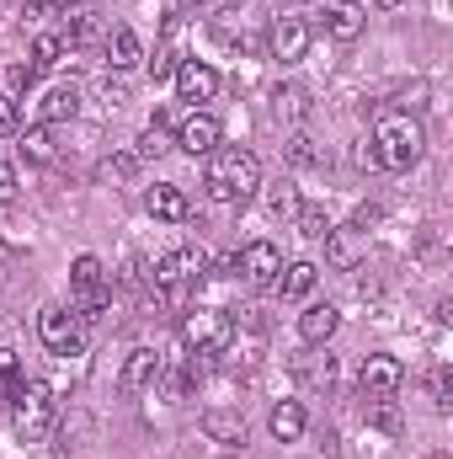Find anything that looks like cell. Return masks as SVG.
I'll return each instance as SVG.
<instances>
[{
	"label": "cell",
	"mask_w": 453,
	"mask_h": 459,
	"mask_svg": "<svg viewBox=\"0 0 453 459\" xmlns=\"http://www.w3.org/2000/svg\"><path fill=\"white\" fill-rule=\"evenodd\" d=\"M203 187L214 204H245L261 193V160L251 150H235V144H219L209 155V171H203Z\"/></svg>",
	"instance_id": "obj_1"
},
{
	"label": "cell",
	"mask_w": 453,
	"mask_h": 459,
	"mask_svg": "<svg viewBox=\"0 0 453 459\" xmlns=\"http://www.w3.org/2000/svg\"><path fill=\"white\" fill-rule=\"evenodd\" d=\"M368 144H373V155H379V171H411V166L427 155V128L411 113H384Z\"/></svg>",
	"instance_id": "obj_2"
},
{
	"label": "cell",
	"mask_w": 453,
	"mask_h": 459,
	"mask_svg": "<svg viewBox=\"0 0 453 459\" xmlns=\"http://www.w3.org/2000/svg\"><path fill=\"white\" fill-rule=\"evenodd\" d=\"M54 417H59V401H54V390L48 385H21V395L11 401V428H16V438L21 444H38V438H48V428H54Z\"/></svg>",
	"instance_id": "obj_3"
},
{
	"label": "cell",
	"mask_w": 453,
	"mask_h": 459,
	"mask_svg": "<svg viewBox=\"0 0 453 459\" xmlns=\"http://www.w3.org/2000/svg\"><path fill=\"white\" fill-rule=\"evenodd\" d=\"M209 278V251L203 246H176L155 262V299H176L187 283Z\"/></svg>",
	"instance_id": "obj_4"
},
{
	"label": "cell",
	"mask_w": 453,
	"mask_h": 459,
	"mask_svg": "<svg viewBox=\"0 0 453 459\" xmlns=\"http://www.w3.org/2000/svg\"><path fill=\"white\" fill-rule=\"evenodd\" d=\"M107 305H113V289H107L102 262L97 256H75V267H70V310L81 321H97Z\"/></svg>",
	"instance_id": "obj_5"
},
{
	"label": "cell",
	"mask_w": 453,
	"mask_h": 459,
	"mask_svg": "<svg viewBox=\"0 0 453 459\" xmlns=\"http://www.w3.org/2000/svg\"><path fill=\"white\" fill-rule=\"evenodd\" d=\"M229 337H235V321H229L219 305H192V310L182 316V342L192 347L198 358H214Z\"/></svg>",
	"instance_id": "obj_6"
},
{
	"label": "cell",
	"mask_w": 453,
	"mask_h": 459,
	"mask_svg": "<svg viewBox=\"0 0 453 459\" xmlns=\"http://www.w3.org/2000/svg\"><path fill=\"white\" fill-rule=\"evenodd\" d=\"M38 337H43V347H48L54 358H75L81 342H86L81 316H75L70 305H43V316H38Z\"/></svg>",
	"instance_id": "obj_7"
},
{
	"label": "cell",
	"mask_w": 453,
	"mask_h": 459,
	"mask_svg": "<svg viewBox=\"0 0 453 459\" xmlns=\"http://www.w3.org/2000/svg\"><path fill=\"white\" fill-rule=\"evenodd\" d=\"M267 54H272L278 65H299V59L310 54V22H304V16H278V22L267 27Z\"/></svg>",
	"instance_id": "obj_8"
},
{
	"label": "cell",
	"mask_w": 453,
	"mask_h": 459,
	"mask_svg": "<svg viewBox=\"0 0 453 459\" xmlns=\"http://www.w3.org/2000/svg\"><path fill=\"white\" fill-rule=\"evenodd\" d=\"M160 374H166V358H160V347H133V352L123 358L117 390H123V395H144V390H155V385H160Z\"/></svg>",
	"instance_id": "obj_9"
},
{
	"label": "cell",
	"mask_w": 453,
	"mask_h": 459,
	"mask_svg": "<svg viewBox=\"0 0 453 459\" xmlns=\"http://www.w3.org/2000/svg\"><path fill=\"white\" fill-rule=\"evenodd\" d=\"M357 385H363V395H400L406 363H400L395 352H368L363 368H357Z\"/></svg>",
	"instance_id": "obj_10"
},
{
	"label": "cell",
	"mask_w": 453,
	"mask_h": 459,
	"mask_svg": "<svg viewBox=\"0 0 453 459\" xmlns=\"http://www.w3.org/2000/svg\"><path fill=\"white\" fill-rule=\"evenodd\" d=\"M219 117L203 113V108H192V113L176 123V150H187V155H214L219 150Z\"/></svg>",
	"instance_id": "obj_11"
},
{
	"label": "cell",
	"mask_w": 453,
	"mask_h": 459,
	"mask_svg": "<svg viewBox=\"0 0 453 459\" xmlns=\"http://www.w3.org/2000/svg\"><path fill=\"white\" fill-rule=\"evenodd\" d=\"M278 273H283V251H278L272 240H251V246L240 251V278H245L251 289H272Z\"/></svg>",
	"instance_id": "obj_12"
},
{
	"label": "cell",
	"mask_w": 453,
	"mask_h": 459,
	"mask_svg": "<svg viewBox=\"0 0 453 459\" xmlns=\"http://www.w3.org/2000/svg\"><path fill=\"white\" fill-rule=\"evenodd\" d=\"M176 91H182V102L203 108V102H214V91H219V70L203 65V59H182V65H176Z\"/></svg>",
	"instance_id": "obj_13"
},
{
	"label": "cell",
	"mask_w": 453,
	"mask_h": 459,
	"mask_svg": "<svg viewBox=\"0 0 453 459\" xmlns=\"http://www.w3.org/2000/svg\"><path fill=\"white\" fill-rule=\"evenodd\" d=\"M321 27H326L331 38H341V43H352V38H363L368 11L352 5V0H326V5H321Z\"/></svg>",
	"instance_id": "obj_14"
},
{
	"label": "cell",
	"mask_w": 453,
	"mask_h": 459,
	"mask_svg": "<svg viewBox=\"0 0 453 459\" xmlns=\"http://www.w3.org/2000/svg\"><path fill=\"white\" fill-rule=\"evenodd\" d=\"M75 113H81V86L75 81H54L38 102V123H70Z\"/></svg>",
	"instance_id": "obj_15"
},
{
	"label": "cell",
	"mask_w": 453,
	"mask_h": 459,
	"mask_svg": "<svg viewBox=\"0 0 453 459\" xmlns=\"http://www.w3.org/2000/svg\"><path fill=\"white\" fill-rule=\"evenodd\" d=\"M144 209H150L155 220H166V225H182V220L192 214L187 193H182V187H171V182H155V187L144 193Z\"/></svg>",
	"instance_id": "obj_16"
},
{
	"label": "cell",
	"mask_w": 453,
	"mask_h": 459,
	"mask_svg": "<svg viewBox=\"0 0 453 459\" xmlns=\"http://www.w3.org/2000/svg\"><path fill=\"white\" fill-rule=\"evenodd\" d=\"M102 54H107V65L123 75V70H133V65L144 59V43H139V32H133V27H107Z\"/></svg>",
	"instance_id": "obj_17"
},
{
	"label": "cell",
	"mask_w": 453,
	"mask_h": 459,
	"mask_svg": "<svg viewBox=\"0 0 453 459\" xmlns=\"http://www.w3.org/2000/svg\"><path fill=\"white\" fill-rule=\"evenodd\" d=\"M337 321H341V310H337V305H310V310L299 316V342L326 347L331 337H337Z\"/></svg>",
	"instance_id": "obj_18"
},
{
	"label": "cell",
	"mask_w": 453,
	"mask_h": 459,
	"mask_svg": "<svg viewBox=\"0 0 453 459\" xmlns=\"http://www.w3.org/2000/svg\"><path fill=\"white\" fill-rule=\"evenodd\" d=\"M315 283H321V267H315V262H288V267L278 273V283H272V289H278L283 299H310V294H315Z\"/></svg>",
	"instance_id": "obj_19"
},
{
	"label": "cell",
	"mask_w": 453,
	"mask_h": 459,
	"mask_svg": "<svg viewBox=\"0 0 453 459\" xmlns=\"http://www.w3.org/2000/svg\"><path fill=\"white\" fill-rule=\"evenodd\" d=\"M267 428H272V438H278V444H299V438H304V428H310V417H304V406H299V401H278V406H272V417H267Z\"/></svg>",
	"instance_id": "obj_20"
},
{
	"label": "cell",
	"mask_w": 453,
	"mask_h": 459,
	"mask_svg": "<svg viewBox=\"0 0 453 459\" xmlns=\"http://www.w3.org/2000/svg\"><path fill=\"white\" fill-rule=\"evenodd\" d=\"M59 38H64V43H70V54H75V48H86L91 38H107V27H102V16H97V11L75 5V11L64 16V32H59Z\"/></svg>",
	"instance_id": "obj_21"
},
{
	"label": "cell",
	"mask_w": 453,
	"mask_h": 459,
	"mask_svg": "<svg viewBox=\"0 0 453 459\" xmlns=\"http://www.w3.org/2000/svg\"><path fill=\"white\" fill-rule=\"evenodd\" d=\"M70 59V43L59 38V32H38L32 38V75H48V70H59Z\"/></svg>",
	"instance_id": "obj_22"
},
{
	"label": "cell",
	"mask_w": 453,
	"mask_h": 459,
	"mask_svg": "<svg viewBox=\"0 0 453 459\" xmlns=\"http://www.w3.org/2000/svg\"><path fill=\"white\" fill-rule=\"evenodd\" d=\"M203 433L214 444H245V417L240 411H203Z\"/></svg>",
	"instance_id": "obj_23"
},
{
	"label": "cell",
	"mask_w": 453,
	"mask_h": 459,
	"mask_svg": "<svg viewBox=\"0 0 453 459\" xmlns=\"http://www.w3.org/2000/svg\"><path fill=\"white\" fill-rule=\"evenodd\" d=\"M368 428H379V433H389V438L406 428V417H400L395 395H368Z\"/></svg>",
	"instance_id": "obj_24"
},
{
	"label": "cell",
	"mask_w": 453,
	"mask_h": 459,
	"mask_svg": "<svg viewBox=\"0 0 453 459\" xmlns=\"http://www.w3.org/2000/svg\"><path fill=\"white\" fill-rule=\"evenodd\" d=\"M267 209H272V220H294V214L304 209V198H299V187L283 177V182H272V187H267Z\"/></svg>",
	"instance_id": "obj_25"
},
{
	"label": "cell",
	"mask_w": 453,
	"mask_h": 459,
	"mask_svg": "<svg viewBox=\"0 0 453 459\" xmlns=\"http://www.w3.org/2000/svg\"><path fill=\"white\" fill-rule=\"evenodd\" d=\"M21 155L32 160V166H48L59 150H54V134H48V123H38V128H27L21 134Z\"/></svg>",
	"instance_id": "obj_26"
},
{
	"label": "cell",
	"mask_w": 453,
	"mask_h": 459,
	"mask_svg": "<svg viewBox=\"0 0 453 459\" xmlns=\"http://www.w3.org/2000/svg\"><path fill=\"white\" fill-rule=\"evenodd\" d=\"M294 379H304V385H331V379H337V358H331V352L299 358V363H294Z\"/></svg>",
	"instance_id": "obj_27"
},
{
	"label": "cell",
	"mask_w": 453,
	"mask_h": 459,
	"mask_svg": "<svg viewBox=\"0 0 453 459\" xmlns=\"http://www.w3.org/2000/svg\"><path fill=\"white\" fill-rule=\"evenodd\" d=\"M91 97H97L107 113H117V108L128 102V81H123L117 70H107V75H97V81H91Z\"/></svg>",
	"instance_id": "obj_28"
},
{
	"label": "cell",
	"mask_w": 453,
	"mask_h": 459,
	"mask_svg": "<svg viewBox=\"0 0 453 459\" xmlns=\"http://www.w3.org/2000/svg\"><path fill=\"white\" fill-rule=\"evenodd\" d=\"M21 385H27V374H21V363H16V352H0V401L11 406V401L21 395Z\"/></svg>",
	"instance_id": "obj_29"
},
{
	"label": "cell",
	"mask_w": 453,
	"mask_h": 459,
	"mask_svg": "<svg viewBox=\"0 0 453 459\" xmlns=\"http://www.w3.org/2000/svg\"><path fill=\"white\" fill-rule=\"evenodd\" d=\"M272 102H278V117H294V123L310 113V97H304L299 86H278V91H272Z\"/></svg>",
	"instance_id": "obj_30"
},
{
	"label": "cell",
	"mask_w": 453,
	"mask_h": 459,
	"mask_svg": "<svg viewBox=\"0 0 453 459\" xmlns=\"http://www.w3.org/2000/svg\"><path fill=\"white\" fill-rule=\"evenodd\" d=\"M176 65H182V54H176L171 43H160V48H155V59H150V81H171V75H176Z\"/></svg>",
	"instance_id": "obj_31"
},
{
	"label": "cell",
	"mask_w": 453,
	"mask_h": 459,
	"mask_svg": "<svg viewBox=\"0 0 453 459\" xmlns=\"http://www.w3.org/2000/svg\"><path fill=\"white\" fill-rule=\"evenodd\" d=\"M283 150H288V160H294V166H315V160H321V150H315V139H310V134H288V144H283Z\"/></svg>",
	"instance_id": "obj_32"
},
{
	"label": "cell",
	"mask_w": 453,
	"mask_h": 459,
	"mask_svg": "<svg viewBox=\"0 0 453 459\" xmlns=\"http://www.w3.org/2000/svg\"><path fill=\"white\" fill-rule=\"evenodd\" d=\"M294 220H299V235H304V240H326V235H331V220H326L321 209H299Z\"/></svg>",
	"instance_id": "obj_33"
},
{
	"label": "cell",
	"mask_w": 453,
	"mask_h": 459,
	"mask_svg": "<svg viewBox=\"0 0 453 459\" xmlns=\"http://www.w3.org/2000/svg\"><path fill=\"white\" fill-rule=\"evenodd\" d=\"M326 256H331L337 267H352V262H357V251H352L346 230H331V235H326Z\"/></svg>",
	"instance_id": "obj_34"
},
{
	"label": "cell",
	"mask_w": 453,
	"mask_h": 459,
	"mask_svg": "<svg viewBox=\"0 0 453 459\" xmlns=\"http://www.w3.org/2000/svg\"><path fill=\"white\" fill-rule=\"evenodd\" d=\"M133 155H139V160H155V155H166V128H155V123H150V128L139 134V150H133Z\"/></svg>",
	"instance_id": "obj_35"
},
{
	"label": "cell",
	"mask_w": 453,
	"mask_h": 459,
	"mask_svg": "<svg viewBox=\"0 0 453 459\" xmlns=\"http://www.w3.org/2000/svg\"><path fill=\"white\" fill-rule=\"evenodd\" d=\"M379 220H384V214H379V204H357V209H352V235H368V230L379 225Z\"/></svg>",
	"instance_id": "obj_36"
},
{
	"label": "cell",
	"mask_w": 453,
	"mask_h": 459,
	"mask_svg": "<svg viewBox=\"0 0 453 459\" xmlns=\"http://www.w3.org/2000/svg\"><path fill=\"white\" fill-rule=\"evenodd\" d=\"M432 406H438V411H449V406H453V379H449V368H438V374H432Z\"/></svg>",
	"instance_id": "obj_37"
},
{
	"label": "cell",
	"mask_w": 453,
	"mask_h": 459,
	"mask_svg": "<svg viewBox=\"0 0 453 459\" xmlns=\"http://www.w3.org/2000/svg\"><path fill=\"white\" fill-rule=\"evenodd\" d=\"M32 81H38V75H32V65H11V70H5V91H11V97H21Z\"/></svg>",
	"instance_id": "obj_38"
},
{
	"label": "cell",
	"mask_w": 453,
	"mask_h": 459,
	"mask_svg": "<svg viewBox=\"0 0 453 459\" xmlns=\"http://www.w3.org/2000/svg\"><path fill=\"white\" fill-rule=\"evenodd\" d=\"M16 97H11V91H5V97H0V134H16Z\"/></svg>",
	"instance_id": "obj_39"
},
{
	"label": "cell",
	"mask_w": 453,
	"mask_h": 459,
	"mask_svg": "<svg viewBox=\"0 0 453 459\" xmlns=\"http://www.w3.org/2000/svg\"><path fill=\"white\" fill-rule=\"evenodd\" d=\"M11 198H16V171L0 160V204H11Z\"/></svg>",
	"instance_id": "obj_40"
},
{
	"label": "cell",
	"mask_w": 453,
	"mask_h": 459,
	"mask_svg": "<svg viewBox=\"0 0 453 459\" xmlns=\"http://www.w3.org/2000/svg\"><path fill=\"white\" fill-rule=\"evenodd\" d=\"M352 160H357V166H363V171H379V155H373V144H368V139H363V144H357V155H352Z\"/></svg>",
	"instance_id": "obj_41"
},
{
	"label": "cell",
	"mask_w": 453,
	"mask_h": 459,
	"mask_svg": "<svg viewBox=\"0 0 453 459\" xmlns=\"http://www.w3.org/2000/svg\"><path fill=\"white\" fill-rule=\"evenodd\" d=\"M43 11H48V0H27V5H21V22H38Z\"/></svg>",
	"instance_id": "obj_42"
},
{
	"label": "cell",
	"mask_w": 453,
	"mask_h": 459,
	"mask_svg": "<svg viewBox=\"0 0 453 459\" xmlns=\"http://www.w3.org/2000/svg\"><path fill=\"white\" fill-rule=\"evenodd\" d=\"M75 5H81V0H48V11H59V16H70Z\"/></svg>",
	"instance_id": "obj_43"
},
{
	"label": "cell",
	"mask_w": 453,
	"mask_h": 459,
	"mask_svg": "<svg viewBox=\"0 0 453 459\" xmlns=\"http://www.w3.org/2000/svg\"><path fill=\"white\" fill-rule=\"evenodd\" d=\"M219 459H245V455H219Z\"/></svg>",
	"instance_id": "obj_44"
},
{
	"label": "cell",
	"mask_w": 453,
	"mask_h": 459,
	"mask_svg": "<svg viewBox=\"0 0 453 459\" xmlns=\"http://www.w3.org/2000/svg\"><path fill=\"white\" fill-rule=\"evenodd\" d=\"M379 5H395V0H379Z\"/></svg>",
	"instance_id": "obj_45"
},
{
	"label": "cell",
	"mask_w": 453,
	"mask_h": 459,
	"mask_svg": "<svg viewBox=\"0 0 453 459\" xmlns=\"http://www.w3.org/2000/svg\"><path fill=\"white\" fill-rule=\"evenodd\" d=\"M438 459H449V455H438Z\"/></svg>",
	"instance_id": "obj_46"
}]
</instances>
